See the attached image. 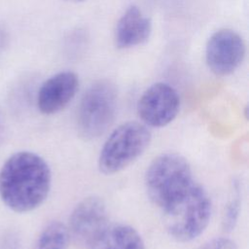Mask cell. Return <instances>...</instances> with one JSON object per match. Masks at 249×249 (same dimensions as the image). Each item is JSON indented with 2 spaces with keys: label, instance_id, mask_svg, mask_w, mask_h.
Returning a JSON list of instances; mask_svg holds the SVG:
<instances>
[{
  "label": "cell",
  "instance_id": "1",
  "mask_svg": "<svg viewBox=\"0 0 249 249\" xmlns=\"http://www.w3.org/2000/svg\"><path fill=\"white\" fill-rule=\"evenodd\" d=\"M51 186V168L36 153L17 152L0 168V198L16 213L38 208L48 197Z\"/></svg>",
  "mask_w": 249,
  "mask_h": 249
},
{
  "label": "cell",
  "instance_id": "2",
  "mask_svg": "<svg viewBox=\"0 0 249 249\" xmlns=\"http://www.w3.org/2000/svg\"><path fill=\"white\" fill-rule=\"evenodd\" d=\"M194 183L189 161L177 153H164L155 158L145 174L147 195L161 210L184 195Z\"/></svg>",
  "mask_w": 249,
  "mask_h": 249
},
{
  "label": "cell",
  "instance_id": "3",
  "mask_svg": "<svg viewBox=\"0 0 249 249\" xmlns=\"http://www.w3.org/2000/svg\"><path fill=\"white\" fill-rule=\"evenodd\" d=\"M162 213L169 235L179 242H189L207 228L211 217V201L206 191L194 183Z\"/></svg>",
  "mask_w": 249,
  "mask_h": 249
},
{
  "label": "cell",
  "instance_id": "4",
  "mask_svg": "<svg viewBox=\"0 0 249 249\" xmlns=\"http://www.w3.org/2000/svg\"><path fill=\"white\" fill-rule=\"evenodd\" d=\"M151 132L138 122H126L115 128L103 144L98 168L106 175L118 173L135 161L148 148Z\"/></svg>",
  "mask_w": 249,
  "mask_h": 249
},
{
  "label": "cell",
  "instance_id": "5",
  "mask_svg": "<svg viewBox=\"0 0 249 249\" xmlns=\"http://www.w3.org/2000/svg\"><path fill=\"white\" fill-rule=\"evenodd\" d=\"M118 92L109 81L93 83L84 93L77 112L78 132L86 140L98 138L112 125L117 112Z\"/></svg>",
  "mask_w": 249,
  "mask_h": 249
},
{
  "label": "cell",
  "instance_id": "6",
  "mask_svg": "<svg viewBox=\"0 0 249 249\" xmlns=\"http://www.w3.org/2000/svg\"><path fill=\"white\" fill-rule=\"evenodd\" d=\"M108 226V213L104 201L95 196L83 198L73 209L67 227L73 242L89 248Z\"/></svg>",
  "mask_w": 249,
  "mask_h": 249
},
{
  "label": "cell",
  "instance_id": "7",
  "mask_svg": "<svg viewBox=\"0 0 249 249\" xmlns=\"http://www.w3.org/2000/svg\"><path fill=\"white\" fill-rule=\"evenodd\" d=\"M180 109L176 89L162 82L150 86L137 102V113L145 125L162 127L170 124Z\"/></svg>",
  "mask_w": 249,
  "mask_h": 249
},
{
  "label": "cell",
  "instance_id": "8",
  "mask_svg": "<svg viewBox=\"0 0 249 249\" xmlns=\"http://www.w3.org/2000/svg\"><path fill=\"white\" fill-rule=\"evenodd\" d=\"M245 44L242 37L228 28L214 32L207 41L205 59L208 68L217 76L233 73L245 56Z\"/></svg>",
  "mask_w": 249,
  "mask_h": 249
},
{
  "label": "cell",
  "instance_id": "9",
  "mask_svg": "<svg viewBox=\"0 0 249 249\" xmlns=\"http://www.w3.org/2000/svg\"><path fill=\"white\" fill-rule=\"evenodd\" d=\"M79 89V78L72 71H62L50 77L40 87L37 107L44 115H53L63 110L74 98Z\"/></svg>",
  "mask_w": 249,
  "mask_h": 249
},
{
  "label": "cell",
  "instance_id": "10",
  "mask_svg": "<svg viewBox=\"0 0 249 249\" xmlns=\"http://www.w3.org/2000/svg\"><path fill=\"white\" fill-rule=\"evenodd\" d=\"M152 33V22L136 6H130L119 18L114 32L115 45L128 49L145 43Z\"/></svg>",
  "mask_w": 249,
  "mask_h": 249
},
{
  "label": "cell",
  "instance_id": "11",
  "mask_svg": "<svg viewBox=\"0 0 249 249\" xmlns=\"http://www.w3.org/2000/svg\"><path fill=\"white\" fill-rule=\"evenodd\" d=\"M89 249H146L139 232L124 224L108 225Z\"/></svg>",
  "mask_w": 249,
  "mask_h": 249
},
{
  "label": "cell",
  "instance_id": "12",
  "mask_svg": "<svg viewBox=\"0 0 249 249\" xmlns=\"http://www.w3.org/2000/svg\"><path fill=\"white\" fill-rule=\"evenodd\" d=\"M69 240L67 227L59 221H53L41 231L32 249H67Z\"/></svg>",
  "mask_w": 249,
  "mask_h": 249
},
{
  "label": "cell",
  "instance_id": "13",
  "mask_svg": "<svg viewBox=\"0 0 249 249\" xmlns=\"http://www.w3.org/2000/svg\"><path fill=\"white\" fill-rule=\"evenodd\" d=\"M239 211H240L239 196L235 194L231 197V199L228 202L223 215L222 224H223V229L226 231H231L234 229L239 216Z\"/></svg>",
  "mask_w": 249,
  "mask_h": 249
},
{
  "label": "cell",
  "instance_id": "14",
  "mask_svg": "<svg viewBox=\"0 0 249 249\" xmlns=\"http://www.w3.org/2000/svg\"><path fill=\"white\" fill-rule=\"evenodd\" d=\"M198 249H238L236 244L227 237H216L208 240Z\"/></svg>",
  "mask_w": 249,
  "mask_h": 249
},
{
  "label": "cell",
  "instance_id": "15",
  "mask_svg": "<svg viewBox=\"0 0 249 249\" xmlns=\"http://www.w3.org/2000/svg\"><path fill=\"white\" fill-rule=\"evenodd\" d=\"M6 44H7V35L2 29H0V53L3 52Z\"/></svg>",
  "mask_w": 249,
  "mask_h": 249
},
{
  "label": "cell",
  "instance_id": "16",
  "mask_svg": "<svg viewBox=\"0 0 249 249\" xmlns=\"http://www.w3.org/2000/svg\"><path fill=\"white\" fill-rule=\"evenodd\" d=\"M67 1H71V2H82V1H85V0H67Z\"/></svg>",
  "mask_w": 249,
  "mask_h": 249
}]
</instances>
